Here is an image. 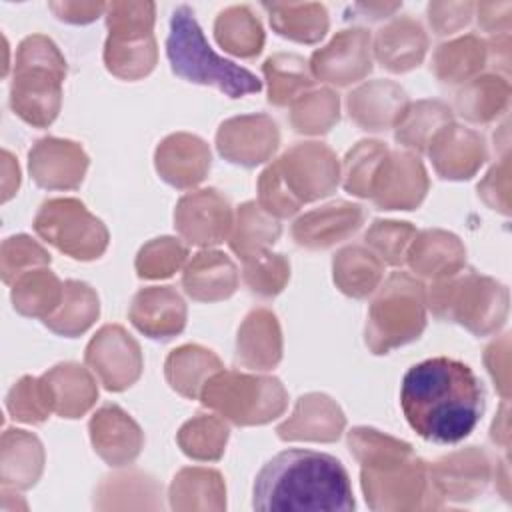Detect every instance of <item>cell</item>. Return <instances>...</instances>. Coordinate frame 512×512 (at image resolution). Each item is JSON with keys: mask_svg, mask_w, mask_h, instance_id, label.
Wrapping results in <instances>:
<instances>
[{"mask_svg": "<svg viewBox=\"0 0 512 512\" xmlns=\"http://www.w3.org/2000/svg\"><path fill=\"white\" fill-rule=\"evenodd\" d=\"M400 406L420 438L458 444L482 418L484 390L468 364L436 356L408 368L400 386Z\"/></svg>", "mask_w": 512, "mask_h": 512, "instance_id": "6da1fadb", "label": "cell"}, {"mask_svg": "<svg viewBox=\"0 0 512 512\" xmlns=\"http://www.w3.org/2000/svg\"><path fill=\"white\" fill-rule=\"evenodd\" d=\"M256 510H354L350 478L342 462L330 454L290 448L276 454L254 482Z\"/></svg>", "mask_w": 512, "mask_h": 512, "instance_id": "7a4b0ae2", "label": "cell"}, {"mask_svg": "<svg viewBox=\"0 0 512 512\" xmlns=\"http://www.w3.org/2000/svg\"><path fill=\"white\" fill-rule=\"evenodd\" d=\"M166 56L172 72L188 82L214 86L230 98L260 92L262 82L246 68L220 58L206 42L194 12L178 6L170 18Z\"/></svg>", "mask_w": 512, "mask_h": 512, "instance_id": "3957f363", "label": "cell"}, {"mask_svg": "<svg viewBox=\"0 0 512 512\" xmlns=\"http://www.w3.org/2000/svg\"><path fill=\"white\" fill-rule=\"evenodd\" d=\"M62 76L64 60L56 46L44 36L26 38L16 56L10 88L12 110L28 124H50L58 112Z\"/></svg>", "mask_w": 512, "mask_h": 512, "instance_id": "277c9868", "label": "cell"}, {"mask_svg": "<svg viewBox=\"0 0 512 512\" xmlns=\"http://www.w3.org/2000/svg\"><path fill=\"white\" fill-rule=\"evenodd\" d=\"M36 232L72 258H98L108 242L106 228L78 200H48L34 220Z\"/></svg>", "mask_w": 512, "mask_h": 512, "instance_id": "5b68a950", "label": "cell"}, {"mask_svg": "<svg viewBox=\"0 0 512 512\" xmlns=\"http://www.w3.org/2000/svg\"><path fill=\"white\" fill-rule=\"evenodd\" d=\"M398 318L420 334L424 326L422 286L404 274H394L372 306L368 344L374 352L380 354L396 344L412 340Z\"/></svg>", "mask_w": 512, "mask_h": 512, "instance_id": "8992f818", "label": "cell"}, {"mask_svg": "<svg viewBox=\"0 0 512 512\" xmlns=\"http://www.w3.org/2000/svg\"><path fill=\"white\" fill-rule=\"evenodd\" d=\"M84 152L74 142L44 138L30 150V172L44 188H72L82 180Z\"/></svg>", "mask_w": 512, "mask_h": 512, "instance_id": "52a82bcc", "label": "cell"}, {"mask_svg": "<svg viewBox=\"0 0 512 512\" xmlns=\"http://www.w3.org/2000/svg\"><path fill=\"white\" fill-rule=\"evenodd\" d=\"M176 224L194 244L220 242L230 224V210L226 200L214 194V190H202L200 194L180 200Z\"/></svg>", "mask_w": 512, "mask_h": 512, "instance_id": "ba28073f", "label": "cell"}, {"mask_svg": "<svg viewBox=\"0 0 512 512\" xmlns=\"http://www.w3.org/2000/svg\"><path fill=\"white\" fill-rule=\"evenodd\" d=\"M130 318L150 338H170L184 328V304L170 288H150L136 294Z\"/></svg>", "mask_w": 512, "mask_h": 512, "instance_id": "9c48e42d", "label": "cell"}, {"mask_svg": "<svg viewBox=\"0 0 512 512\" xmlns=\"http://www.w3.org/2000/svg\"><path fill=\"white\" fill-rule=\"evenodd\" d=\"M90 430L96 450L114 466L132 460L140 450V430L118 406H104L92 418Z\"/></svg>", "mask_w": 512, "mask_h": 512, "instance_id": "30bf717a", "label": "cell"}, {"mask_svg": "<svg viewBox=\"0 0 512 512\" xmlns=\"http://www.w3.org/2000/svg\"><path fill=\"white\" fill-rule=\"evenodd\" d=\"M362 220L360 206L338 202L324 210L302 216L294 226V238L302 246H330L358 228Z\"/></svg>", "mask_w": 512, "mask_h": 512, "instance_id": "8fae6325", "label": "cell"}, {"mask_svg": "<svg viewBox=\"0 0 512 512\" xmlns=\"http://www.w3.org/2000/svg\"><path fill=\"white\" fill-rule=\"evenodd\" d=\"M2 446H4L2 448V470L20 462L16 472L4 486H14V488L16 486L18 488L32 486L42 468L40 442L22 430H6L2 436Z\"/></svg>", "mask_w": 512, "mask_h": 512, "instance_id": "7c38bea8", "label": "cell"}, {"mask_svg": "<svg viewBox=\"0 0 512 512\" xmlns=\"http://www.w3.org/2000/svg\"><path fill=\"white\" fill-rule=\"evenodd\" d=\"M58 298V278L46 270L22 274L12 288L14 308L26 316H48V312L58 304Z\"/></svg>", "mask_w": 512, "mask_h": 512, "instance_id": "4fadbf2b", "label": "cell"}, {"mask_svg": "<svg viewBox=\"0 0 512 512\" xmlns=\"http://www.w3.org/2000/svg\"><path fill=\"white\" fill-rule=\"evenodd\" d=\"M8 412L22 422H42L50 412V400L42 380L22 378L8 394Z\"/></svg>", "mask_w": 512, "mask_h": 512, "instance_id": "5bb4252c", "label": "cell"}, {"mask_svg": "<svg viewBox=\"0 0 512 512\" xmlns=\"http://www.w3.org/2000/svg\"><path fill=\"white\" fill-rule=\"evenodd\" d=\"M184 286L190 296L200 298V300L228 296V294H232V290L236 286L234 266H232V262H228L216 274H206V270L194 260L184 274Z\"/></svg>", "mask_w": 512, "mask_h": 512, "instance_id": "9a60e30c", "label": "cell"}, {"mask_svg": "<svg viewBox=\"0 0 512 512\" xmlns=\"http://www.w3.org/2000/svg\"><path fill=\"white\" fill-rule=\"evenodd\" d=\"M46 262H50V256L28 236H12L2 244V278L6 284L26 274L24 268Z\"/></svg>", "mask_w": 512, "mask_h": 512, "instance_id": "2e32d148", "label": "cell"}, {"mask_svg": "<svg viewBox=\"0 0 512 512\" xmlns=\"http://www.w3.org/2000/svg\"><path fill=\"white\" fill-rule=\"evenodd\" d=\"M184 256H186V250L178 242H172V238H160L148 244L146 248H142L136 268H138V274L146 278L170 276L172 270L180 266Z\"/></svg>", "mask_w": 512, "mask_h": 512, "instance_id": "e0dca14e", "label": "cell"}, {"mask_svg": "<svg viewBox=\"0 0 512 512\" xmlns=\"http://www.w3.org/2000/svg\"><path fill=\"white\" fill-rule=\"evenodd\" d=\"M336 262H342L356 270V274L350 276L340 286V290H344L346 294L358 296V298L374 290V286L380 278V264L372 258V254L364 252L362 248H346L338 254Z\"/></svg>", "mask_w": 512, "mask_h": 512, "instance_id": "ac0fdd59", "label": "cell"}, {"mask_svg": "<svg viewBox=\"0 0 512 512\" xmlns=\"http://www.w3.org/2000/svg\"><path fill=\"white\" fill-rule=\"evenodd\" d=\"M302 60H298L296 66H292V70L286 74L284 68L280 66L278 58H270L266 60L264 64V72L266 76L270 78V102L274 104H286V84H288V92H290V98L292 94L298 90V88H306L312 84V80L304 74V68H302Z\"/></svg>", "mask_w": 512, "mask_h": 512, "instance_id": "d6986e66", "label": "cell"}, {"mask_svg": "<svg viewBox=\"0 0 512 512\" xmlns=\"http://www.w3.org/2000/svg\"><path fill=\"white\" fill-rule=\"evenodd\" d=\"M376 234L388 238L386 244H380L378 250L384 254V258L390 264H400L402 262V254L404 248L408 244V234H412V228L406 224H398V222H376V226L372 228Z\"/></svg>", "mask_w": 512, "mask_h": 512, "instance_id": "ffe728a7", "label": "cell"}]
</instances>
